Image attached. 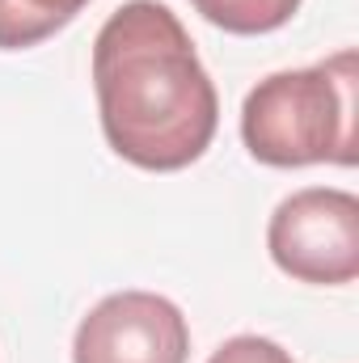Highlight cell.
Wrapping results in <instances>:
<instances>
[{"label":"cell","mask_w":359,"mask_h":363,"mask_svg":"<svg viewBox=\"0 0 359 363\" xmlns=\"http://www.w3.org/2000/svg\"><path fill=\"white\" fill-rule=\"evenodd\" d=\"M93 93L106 144L136 169L178 174L216 140V85L161 0H127L106 17L93 38Z\"/></svg>","instance_id":"cell-1"},{"label":"cell","mask_w":359,"mask_h":363,"mask_svg":"<svg viewBox=\"0 0 359 363\" xmlns=\"http://www.w3.org/2000/svg\"><path fill=\"white\" fill-rule=\"evenodd\" d=\"M355 51H338L313 68L270 72L245 93L241 140L270 169L355 165Z\"/></svg>","instance_id":"cell-2"},{"label":"cell","mask_w":359,"mask_h":363,"mask_svg":"<svg viewBox=\"0 0 359 363\" xmlns=\"http://www.w3.org/2000/svg\"><path fill=\"white\" fill-rule=\"evenodd\" d=\"M270 262L296 283L343 287L359 274V199L338 186L287 194L267 224Z\"/></svg>","instance_id":"cell-3"},{"label":"cell","mask_w":359,"mask_h":363,"mask_svg":"<svg viewBox=\"0 0 359 363\" xmlns=\"http://www.w3.org/2000/svg\"><path fill=\"white\" fill-rule=\"evenodd\" d=\"M190 325L170 296L114 291L81 317L72 338V363H186Z\"/></svg>","instance_id":"cell-4"},{"label":"cell","mask_w":359,"mask_h":363,"mask_svg":"<svg viewBox=\"0 0 359 363\" xmlns=\"http://www.w3.org/2000/svg\"><path fill=\"white\" fill-rule=\"evenodd\" d=\"M89 0H0V51H26L60 34Z\"/></svg>","instance_id":"cell-5"},{"label":"cell","mask_w":359,"mask_h":363,"mask_svg":"<svg viewBox=\"0 0 359 363\" xmlns=\"http://www.w3.org/2000/svg\"><path fill=\"white\" fill-rule=\"evenodd\" d=\"M190 4L224 34H241V38L275 34L300 13V0H190Z\"/></svg>","instance_id":"cell-6"},{"label":"cell","mask_w":359,"mask_h":363,"mask_svg":"<svg viewBox=\"0 0 359 363\" xmlns=\"http://www.w3.org/2000/svg\"><path fill=\"white\" fill-rule=\"evenodd\" d=\"M207 363H296L279 342H270L263 334H237L228 338L220 351H211Z\"/></svg>","instance_id":"cell-7"}]
</instances>
